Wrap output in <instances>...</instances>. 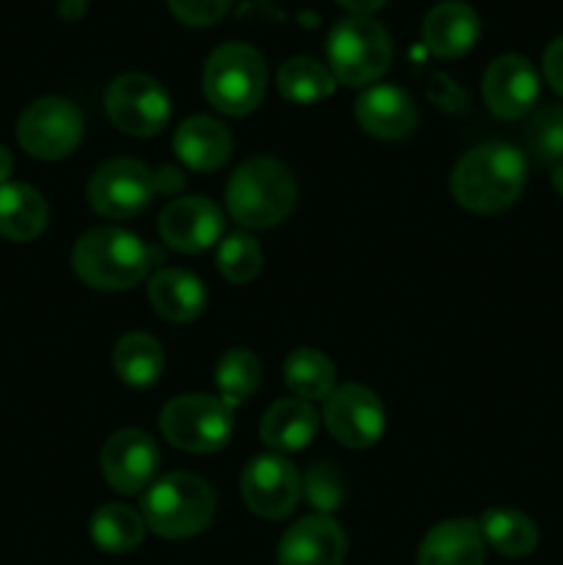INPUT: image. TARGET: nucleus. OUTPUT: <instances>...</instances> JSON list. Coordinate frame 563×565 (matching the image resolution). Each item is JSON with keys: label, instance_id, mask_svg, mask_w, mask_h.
Instances as JSON below:
<instances>
[{"label": "nucleus", "instance_id": "nucleus-13", "mask_svg": "<svg viewBox=\"0 0 563 565\" xmlns=\"http://www.w3.org/2000/svg\"><path fill=\"white\" fill-rule=\"evenodd\" d=\"M160 452L152 436L138 428L116 430L99 452V469L108 486L119 494H138L155 483Z\"/></svg>", "mask_w": 563, "mask_h": 565}, {"label": "nucleus", "instance_id": "nucleus-9", "mask_svg": "<svg viewBox=\"0 0 563 565\" xmlns=\"http://www.w3.org/2000/svg\"><path fill=\"white\" fill-rule=\"evenodd\" d=\"M83 130L86 121L75 103L64 97H42L22 110L17 138L31 158L61 160L81 147Z\"/></svg>", "mask_w": 563, "mask_h": 565}, {"label": "nucleus", "instance_id": "nucleus-20", "mask_svg": "<svg viewBox=\"0 0 563 565\" xmlns=\"http://www.w3.org/2000/svg\"><path fill=\"white\" fill-rule=\"evenodd\" d=\"M320 417L309 401L301 397H282L268 412L263 414L259 423V439L265 447L276 452H298L312 445L318 436Z\"/></svg>", "mask_w": 563, "mask_h": 565}, {"label": "nucleus", "instance_id": "nucleus-24", "mask_svg": "<svg viewBox=\"0 0 563 565\" xmlns=\"http://www.w3.org/2000/svg\"><path fill=\"white\" fill-rule=\"evenodd\" d=\"M166 356L160 342L147 331H127L114 348V370L132 390H149L160 381Z\"/></svg>", "mask_w": 563, "mask_h": 565}, {"label": "nucleus", "instance_id": "nucleus-26", "mask_svg": "<svg viewBox=\"0 0 563 565\" xmlns=\"http://www.w3.org/2000/svg\"><path fill=\"white\" fill-rule=\"evenodd\" d=\"M276 88L290 103L312 105L331 97L337 88V81L326 64L307 58V55H296V58H287L279 66V72H276Z\"/></svg>", "mask_w": 563, "mask_h": 565}, {"label": "nucleus", "instance_id": "nucleus-21", "mask_svg": "<svg viewBox=\"0 0 563 565\" xmlns=\"http://www.w3.org/2000/svg\"><path fill=\"white\" fill-rule=\"evenodd\" d=\"M149 303L169 323H193L208 307L202 279L182 268H163L149 279Z\"/></svg>", "mask_w": 563, "mask_h": 565}, {"label": "nucleus", "instance_id": "nucleus-36", "mask_svg": "<svg viewBox=\"0 0 563 565\" xmlns=\"http://www.w3.org/2000/svg\"><path fill=\"white\" fill-rule=\"evenodd\" d=\"M11 171H14V158H11L9 149L0 147V185H6V182H9Z\"/></svg>", "mask_w": 563, "mask_h": 565}, {"label": "nucleus", "instance_id": "nucleus-33", "mask_svg": "<svg viewBox=\"0 0 563 565\" xmlns=\"http://www.w3.org/2000/svg\"><path fill=\"white\" fill-rule=\"evenodd\" d=\"M304 486H307L312 505L320 508L323 513L334 511V508L340 505V500H342L340 478H337V472L331 467H323V463H318V467L309 469L307 483H304Z\"/></svg>", "mask_w": 563, "mask_h": 565}, {"label": "nucleus", "instance_id": "nucleus-3", "mask_svg": "<svg viewBox=\"0 0 563 565\" xmlns=\"http://www.w3.org/2000/svg\"><path fill=\"white\" fill-rule=\"evenodd\" d=\"M298 188L290 169L274 158H252L226 182L230 218L246 230H270L296 207Z\"/></svg>", "mask_w": 563, "mask_h": 565}, {"label": "nucleus", "instance_id": "nucleus-25", "mask_svg": "<svg viewBox=\"0 0 563 565\" xmlns=\"http://www.w3.org/2000/svg\"><path fill=\"white\" fill-rule=\"evenodd\" d=\"M478 524L486 544L506 557H524L539 546L535 522L513 508H489Z\"/></svg>", "mask_w": 563, "mask_h": 565}, {"label": "nucleus", "instance_id": "nucleus-6", "mask_svg": "<svg viewBox=\"0 0 563 565\" xmlns=\"http://www.w3.org/2000/svg\"><path fill=\"white\" fill-rule=\"evenodd\" d=\"M268 86L265 58L243 42H226L210 53L202 88L213 108L226 116H246L259 108Z\"/></svg>", "mask_w": 563, "mask_h": 565}, {"label": "nucleus", "instance_id": "nucleus-19", "mask_svg": "<svg viewBox=\"0 0 563 565\" xmlns=\"http://www.w3.org/2000/svg\"><path fill=\"white\" fill-rule=\"evenodd\" d=\"M486 541L472 519H447L423 539L417 565H484Z\"/></svg>", "mask_w": 563, "mask_h": 565}, {"label": "nucleus", "instance_id": "nucleus-2", "mask_svg": "<svg viewBox=\"0 0 563 565\" xmlns=\"http://www.w3.org/2000/svg\"><path fill=\"white\" fill-rule=\"evenodd\" d=\"M160 263L158 248L147 246L138 235L116 226H97L77 237L72 252V268L77 279L92 290H130L155 265Z\"/></svg>", "mask_w": 563, "mask_h": 565}, {"label": "nucleus", "instance_id": "nucleus-14", "mask_svg": "<svg viewBox=\"0 0 563 565\" xmlns=\"http://www.w3.org/2000/svg\"><path fill=\"white\" fill-rule=\"evenodd\" d=\"M158 232L169 248L180 254H202L219 243L224 232V213L204 196H180L163 207Z\"/></svg>", "mask_w": 563, "mask_h": 565}, {"label": "nucleus", "instance_id": "nucleus-15", "mask_svg": "<svg viewBox=\"0 0 563 565\" xmlns=\"http://www.w3.org/2000/svg\"><path fill=\"white\" fill-rule=\"evenodd\" d=\"M541 94L539 72L524 55L508 53L489 64L484 75V103L497 119H522L535 108Z\"/></svg>", "mask_w": 563, "mask_h": 565}, {"label": "nucleus", "instance_id": "nucleus-37", "mask_svg": "<svg viewBox=\"0 0 563 565\" xmlns=\"http://www.w3.org/2000/svg\"><path fill=\"white\" fill-rule=\"evenodd\" d=\"M552 188H555L557 196L563 199V166H557V169L552 171Z\"/></svg>", "mask_w": 563, "mask_h": 565}, {"label": "nucleus", "instance_id": "nucleus-35", "mask_svg": "<svg viewBox=\"0 0 563 565\" xmlns=\"http://www.w3.org/2000/svg\"><path fill=\"white\" fill-rule=\"evenodd\" d=\"M337 3H340L342 9L351 11V14L370 17V14H373V11H379L381 6L386 3V0H337Z\"/></svg>", "mask_w": 563, "mask_h": 565}, {"label": "nucleus", "instance_id": "nucleus-12", "mask_svg": "<svg viewBox=\"0 0 563 565\" xmlns=\"http://www.w3.org/2000/svg\"><path fill=\"white\" fill-rule=\"evenodd\" d=\"M323 423L331 439L351 450H364L375 445L384 434V406L379 395L362 384L337 386L323 406Z\"/></svg>", "mask_w": 563, "mask_h": 565}, {"label": "nucleus", "instance_id": "nucleus-30", "mask_svg": "<svg viewBox=\"0 0 563 565\" xmlns=\"http://www.w3.org/2000/svg\"><path fill=\"white\" fill-rule=\"evenodd\" d=\"M524 143L541 166H563V105L535 108L524 130Z\"/></svg>", "mask_w": 563, "mask_h": 565}, {"label": "nucleus", "instance_id": "nucleus-32", "mask_svg": "<svg viewBox=\"0 0 563 565\" xmlns=\"http://www.w3.org/2000/svg\"><path fill=\"white\" fill-rule=\"evenodd\" d=\"M166 3L182 25L208 28L215 25L230 11L232 0H166Z\"/></svg>", "mask_w": 563, "mask_h": 565}, {"label": "nucleus", "instance_id": "nucleus-4", "mask_svg": "<svg viewBox=\"0 0 563 565\" xmlns=\"http://www.w3.org/2000/svg\"><path fill=\"white\" fill-rule=\"evenodd\" d=\"M185 177L171 166L149 169L136 158H116L99 166L88 182V202L103 218L125 221L144 213L158 193H177Z\"/></svg>", "mask_w": 563, "mask_h": 565}, {"label": "nucleus", "instance_id": "nucleus-8", "mask_svg": "<svg viewBox=\"0 0 563 565\" xmlns=\"http://www.w3.org/2000/svg\"><path fill=\"white\" fill-rule=\"evenodd\" d=\"M235 428V408L221 397L193 392L169 401L160 412V434L182 452L210 456L230 445Z\"/></svg>", "mask_w": 563, "mask_h": 565}, {"label": "nucleus", "instance_id": "nucleus-11", "mask_svg": "<svg viewBox=\"0 0 563 565\" xmlns=\"http://www.w3.org/2000/svg\"><path fill=\"white\" fill-rule=\"evenodd\" d=\"M241 494L248 511L263 519H285L296 511L304 494V483L298 469L287 458L276 452L252 458L243 469Z\"/></svg>", "mask_w": 563, "mask_h": 565}, {"label": "nucleus", "instance_id": "nucleus-17", "mask_svg": "<svg viewBox=\"0 0 563 565\" xmlns=\"http://www.w3.org/2000/svg\"><path fill=\"white\" fill-rule=\"evenodd\" d=\"M357 121L368 136L381 141H401L412 136L417 125V108L403 88L392 83H375L357 99Z\"/></svg>", "mask_w": 563, "mask_h": 565}, {"label": "nucleus", "instance_id": "nucleus-29", "mask_svg": "<svg viewBox=\"0 0 563 565\" xmlns=\"http://www.w3.org/2000/svg\"><path fill=\"white\" fill-rule=\"evenodd\" d=\"M263 381V364L248 348H230L215 364V386L219 397L230 408L243 406Z\"/></svg>", "mask_w": 563, "mask_h": 565}, {"label": "nucleus", "instance_id": "nucleus-22", "mask_svg": "<svg viewBox=\"0 0 563 565\" xmlns=\"http://www.w3.org/2000/svg\"><path fill=\"white\" fill-rule=\"evenodd\" d=\"M174 152L188 169L215 171L230 160L232 136L213 116H188L174 132Z\"/></svg>", "mask_w": 563, "mask_h": 565}, {"label": "nucleus", "instance_id": "nucleus-10", "mask_svg": "<svg viewBox=\"0 0 563 565\" xmlns=\"http://www.w3.org/2000/svg\"><path fill=\"white\" fill-rule=\"evenodd\" d=\"M105 110L121 132L149 138L169 125L171 99L155 77L127 72L116 77L105 92Z\"/></svg>", "mask_w": 563, "mask_h": 565}, {"label": "nucleus", "instance_id": "nucleus-7", "mask_svg": "<svg viewBox=\"0 0 563 565\" xmlns=\"http://www.w3.org/2000/svg\"><path fill=\"white\" fill-rule=\"evenodd\" d=\"M326 58L337 83L370 86L392 64V39L373 17H346L331 28L326 39Z\"/></svg>", "mask_w": 563, "mask_h": 565}, {"label": "nucleus", "instance_id": "nucleus-5", "mask_svg": "<svg viewBox=\"0 0 563 565\" xmlns=\"http://www.w3.org/2000/svg\"><path fill=\"white\" fill-rule=\"evenodd\" d=\"M141 516L160 539H191L213 522L215 494L199 475L171 472L149 486L141 500Z\"/></svg>", "mask_w": 563, "mask_h": 565}, {"label": "nucleus", "instance_id": "nucleus-34", "mask_svg": "<svg viewBox=\"0 0 563 565\" xmlns=\"http://www.w3.org/2000/svg\"><path fill=\"white\" fill-rule=\"evenodd\" d=\"M544 77L552 86V92L563 97V36H557L544 50Z\"/></svg>", "mask_w": 563, "mask_h": 565}, {"label": "nucleus", "instance_id": "nucleus-18", "mask_svg": "<svg viewBox=\"0 0 563 565\" xmlns=\"http://www.w3.org/2000/svg\"><path fill=\"white\" fill-rule=\"evenodd\" d=\"M480 36V20L464 0H442L423 22V42L436 58H461Z\"/></svg>", "mask_w": 563, "mask_h": 565}, {"label": "nucleus", "instance_id": "nucleus-23", "mask_svg": "<svg viewBox=\"0 0 563 565\" xmlns=\"http://www.w3.org/2000/svg\"><path fill=\"white\" fill-rule=\"evenodd\" d=\"M47 202L36 188L25 182L0 185V237L14 243L33 241L47 226Z\"/></svg>", "mask_w": 563, "mask_h": 565}, {"label": "nucleus", "instance_id": "nucleus-27", "mask_svg": "<svg viewBox=\"0 0 563 565\" xmlns=\"http://www.w3.org/2000/svg\"><path fill=\"white\" fill-rule=\"evenodd\" d=\"M285 384L301 401H326L337 390L334 364L315 348H296L285 359Z\"/></svg>", "mask_w": 563, "mask_h": 565}, {"label": "nucleus", "instance_id": "nucleus-1", "mask_svg": "<svg viewBox=\"0 0 563 565\" xmlns=\"http://www.w3.org/2000/svg\"><path fill=\"white\" fill-rule=\"evenodd\" d=\"M528 182V160L517 147L489 141L461 154L450 174V193L464 210L495 215L511 207Z\"/></svg>", "mask_w": 563, "mask_h": 565}, {"label": "nucleus", "instance_id": "nucleus-16", "mask_svg": "<svg viewBox=\"0 0 563 565\" xmlns=\"http://www.w3.org/2000/svg\"><path fill=\"white\" fill-rule=\"evenodd\" d=\"M348 552L346 530L329 516L298 519L279 541V565H342Z\"/></svg>", "mask_w": 563, "mask_h": 565}, {"label": "nucleus", "instance_id": "nucleus-31", "mask_svg": "<svg viewBox=\"0 0 563 565\" xmlns=\"http://www.w3.org/2000/svg\"><path fill=\"white\" fill-rule=\"evenodd\" d=\"M215 265L226 281L248 285L263 270V248L246 232H232L221 241L219 252H215Z\"/></svg>", "mask_w": 563, "mask_h": 565}, {"label": "nucleus", "instance_id": "nucleus-28", "mask_svg": "<svg viewBox=\"0 0 563 565\" xmlns=\"http://www.w3.org/2000/svg\"><path fill=\"white\" fill-rule=\"evenodd\" d=\"M144 533H147V522L141 513L121 502H108V505L97 508V513L92 516L94 544L110 555L132 552L144 541Z\"/></svg>", "mask_w": 563, "mask_h": 565}]
</instances>
